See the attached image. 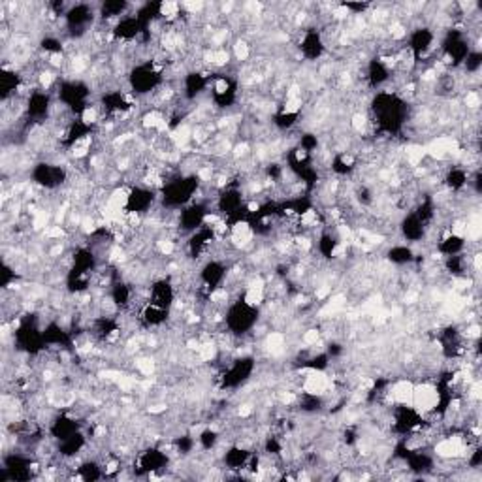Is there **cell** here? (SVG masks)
<instances>
[{"mask_svg":"<svg viewBox=\"0 0 482 482\" xmlns=\"http://www.w3.org/2000/svg\"><path fill=\"white\" fill-rule=\"evenodd\" d=\"M385 256L392 266L404 267V266H413L417 253H415V249L410 247V245H407L405 241H399V243L396 241V243H392L390 247L386 249Z\"/></svg>","mask_w":482,"mask_h":482,"instance_id":"1","label":"cell"}]
</instances>
